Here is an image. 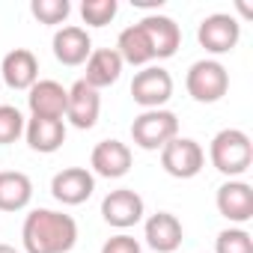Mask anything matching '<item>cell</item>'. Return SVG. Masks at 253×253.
<instances>
[{
  "label": "cell",
  "mask_w": 253,
  "mask_h": 253,
  "mask_svg": "<svg viewBox=\"0 0 253 253\" xmlns=\"http://www.w3.org/2000/svg\"><path fill=\"white\" fill-rule=\"evenodd\" d=\"M122 60L113 48H95L86 60V75L84 81L92 86V89H104V86H113L122 75Z\"/></svg>",
  "instance_id": "19"
},
{
  "label": "cell",
  "mask_w": 253,
  "mask_h": 253,
  "mask_svg": "<svg viewBox=\"0 0 253 253\" xmlns=\"http://www.w3.org/2000/svg\"><path fill=\"white\" fill-rule=\"evenodd\" d=\"M214 253H253V238L241 226H229L217 232L214 238Z\"/></svg>",
  "instance_id": "23"
},
{
  "label": "cell",
  "mask_w": 253,
  "mask_h": 253,
  "mask_svg": "<svg viewBox=\"0 0 253 253\" xmlns=\"http://www.w3.org/2000/svg\"><path fill=\"white\" fill-rule=\"evenodd\" d=\"M214 206L229 223H247L253 217V188L241 179H229L217 188Z\"/></svg>",
  "instance_id": "12"
},
{
  "label": "cell",
  "mask_w": 253,
  "mask_h": 253,
  "mask_svg": "<svg viewBox=\"0 0 253 253\" xmlns=\"http://www.w3.org/2000/svg\"><path fill=\"white\" fill-rule=\"evenodd\" d=\"M122 63H128V66H152V48H149V39L146 33L140 30V24H131V27H125L116 39V48Z\"/></svg>",
  "instance_id": "21"
},
{
  "label": "cell",
  "mask_w": 253,
  "mask_h": 253,
  "mask_svg": "<svg viewBox=\"0 0 253 253\" xmlns=\"http://www.w3.org/2000/svg\"><path fill=\"white\" fill-rule=\"evenodd\" d=\"M143 238H146V244H149L155 253H173V250L182 247L185 229H182V223H179L176 214H170V211H155V214L146 217Z\"/></svg>",
  "instance_id": "14"
},
{
  "label": "cell",
  "mask_w": 253,
  "mask_h": 253,
  "mask_svg": "<svg viewBox=\"0 0 253 253\" xmlns=\"http://www.w3.org/2000/svg\"><path fill=\"white\" fill-rule=\"evenodd\" d=\"M173 95V78L161 66H143L131 81V98L143 110H158Z\"/></svg>",
  "instance_id": "6"
},
{
  "label": "cell",
  "mask_w": 253,
  "mask_h": 253,
  "mask_svg": "<svg viewBox=\"0 0 253 253\" xmlns=\"http://www.w3.org/2000/svg\"><path fill=\"white\" fill-rule=\"evenodd\" d=\"M185 86H188V95L200 104H214L226 95L229 89V72L223 63L217 60H197L188 75H185Z\"/></svg>",
  "instance_id": "4"
},
{
  "label": "cell",
  "mask_w": 253,
  "mask_h": 253,
  "mask_svg": "<svg viewBox=\"0 0 253 253\" xmlns=\"http://www.w3.org/2000/svg\"><path fill=\"white\" fill-rule=\"evenodd\" d=\"M51 48H54V57H57L63 66H81V63H86L89 54H92V39H89V33H86L84 27L66 24V27H60V30L54 33Z\"/></svg>",
  "instance_id": "15"
},
{
  "label": "cell",
  "mask_w": 253,
  "mask_h": 253,
  "mask_svg": "<svg viewBox=\"0 0 253 253\" xmlns=\"http://www.w3.org/2000/svg\"><path fill=\"white\" fill-rule=\"evenodd\" d=\"M33 200V182L21 170L0 173V211H21Z\"/></svg>",
  "instance_id": "20"
},
{
  "label": "cell",
  "mask_w": 253,
  "mask_h": 253,
  "mask_svg": "<svg viewBox=\"0 0 253 253\" xmlns=\"http://www.w3.org/2000/svg\"><path fill=\"white\" fill-rule=\"evenodd\" d=\"M143 214H146V203L131 188H116L101 200V217H104V223H110L116 229H128V226L140 223Z\"/></svg>",
  "instance_id": "7"
},
{
  "label": "cell",
  "mask_w": 253,
  "mask_h": 253,
  "mask_svg": "<svg viewBox=\"0 0 253 253\" xmlns=\"http://www.w3.org/2000/svg\"><path fill=\"white\" fill-rule=\"evenodd\" d=\"M0 253H18L12 244H3V241H0Z\"/></svg>",
  "instance_id": "27"
},
{
  "label": "cell",
  "mask_w": 253,
  "mask_h": 253,
  "mask_svg": "<svg viewBox=\"0 0 253 253\" xmlns=\"http://www.w3.org/2000/svg\"><path fill=\"white\" fill-rule=\"evenodd\" d=\"M206 164V152L194 137H173L161 149V167L173 179H194Z\"/></svg>",
  "instance_id": "5"
},
{
  "label": "cell",
  "mask_w": 253,
  "mask_h": 253,
  "mask_svg": "<svg viewBox=\"0 0 253 253\" xmlns=\"http://www.w3.org/2000/svg\"><path fill=\"white\" fill-rule=\"evenodd\" d=\"M197 39L209 54H229L241 39V24H238V18L226 15V12H214L200 21Z\"/></svg>",
  "instance_id": "8"
},
{
  "label": "cell",
  "mask_w": 253,
  "mask_h": 253,
  "mask_svg": "<svg viewBox=\"0 0 253 253\" xmlns=\"http://www.w3.org/2000/svg\"><path fill=\"white\" fill-rule=\"evenodd\" d=\"M24 113L12 104H0V143H15L24 134Z\"/></svg>",
  "instance_id": "25"
},
{
  "label": "cell",
  "mask_w": 253,
  "mask_h": 253,
  "mask_svg": "<svg viewBox=\"0 0 253 253\" xmlns=\"http://www.w3.org/2000/svg\"><path fill=\"white\" fill-rule=\"evenodd\" d=\"M0 86H3V81H0Z\"/></svg>",
  "instance_id": "28"
},
{
  "label": "cell",
  "mask_w": 253,
  "mask_h": 253,
  "mask_svg": "<svg viewBox=\"0 0 253 253\" xmlns=\"http://www.w3.org/2000/svg\"><path fill=\"white\" fill-rule=\"evenodd\" d=\"M95 191V176L86 167H66L51 179V194L63 206H81L92 197Z\"/></svg>",
  "instance_id": "10"
},
{
  "label": "cell",
  "mask_w": 253,
  "mask_h": 253,
  "mask_svg": "<svg viewBox=\"0 0 253 253\" xmlns=\"http://www.w3.org/2000/svg\"><path fill=\"white\" fill-rule=\"evenodd\" d=\"M101 253H143V247H140V241L134 235L119 232V235H113V238H107L101 244Z\"/></svg>",
  "instance_id": "26"
},
{
  "label": "cell",
  "mask_w": 253,
  "mask_h": 253,
  "mask_svg": "<svg viewBox=\"0 0 253 253\" xmlns=\"http://www.w3.org/2000/svg\"><path fill=\"white\" fill-rule=\"evenodd\" d=\"M24 137L33 152L51 155L66 143V119H51V116H30L24 125Z\"/></svg>",
  "instance_id": "16"
},
{
  "label": "cell",
  "mask_w": 253,
  "mask_h": 253,
  "mask_svg": "<svg viewBox=\"0 0 253 253\" xmlns=\"http://www.w3.org/2000/svg\"><path fill=\"white\" fill-rule=\"evenodd\" d=\"M140 30L146 33L155 60H170V57L179 51V45H182V30H179V24H176L170 15L152 12V15H146V18L140 21Z\"/></svg>",
  "instance_id": "11"
},
{
  "label": "cell",
  "mask_w": 253,
  "mask_h": 253,
  "mask_svg": "<svg viewBox=\"0 0 253 253\" xmlns=\"http://www.w3.org/2000/svg\"><path fill=\"white\" fill-rule=\"evenodd\" d=\"M98 113H101V95L98 89H92L84 78L75 81L69 86V101H66V119L81 131H89L92 125L98 122Z\"/></svg>",
  "instance_id": "9"
},
{
  "label": "cell",
  "mask_w": 253,
  "mask_h": 253,
  "mask_svg": "<svg viewBox=\"0 0 253 253\" xmlns=\"http://www.w3.org/2000/svg\"><path fill=\"white\" fill-rule=\"evenodd\" d=\"M66 101H69V89L57 81H36L27 89V107H30L33 116L63 119L66 116Z\"/></svg>",
  "instance_id": "18"
},
{
  "label": "cell",
  "mask_w": 253,
  "mask_h": 253,
  "mask_svg": "<svg viewBox=\"0 0 253 253\" xmlns=\"http://www.w3.org/2000/svg\"><path fill=\"white\" fill-rule=\"evenodd\" d=\"M116 12H119V3H116V0H84V3H81V18H84V24H89V27H104V24H110V21L116 18Z\"/></svg>",
  "instance_id": "22"
},
{
  "label": "cell",
  "mask_w": 253,
  "mask_h": 253,
  "mask_svg": "<svg viewBox=\"0 0 253 253\" xmlns=\"http://www.w3.org/2000/svg\"><path fill=\"white\" fill-rule=\"evenodd\" d=\"M209 158H211V167L217 173L235 179V176L250 170V164H253V143H250V137L241 128H223V131H217L211 137Z\"/></svg>",
  "instance_id": "2"
},
{
  "label": "cell",
  "mask_w": 253,
  "mask_h": 253,
  "mask_svg": "<svg viewBox=\"0 0 253 253\" xmlns=\"http://www.w3.org/2000/svg\"><path fill=\"white\" fill-rule=\"evenodd\" d=\"M30 12L39 24H63L72 12V3L69 0H33Z\"/></svg>",
  "instance_id": "24"
},
{
  "label": "cell",
  "mask_w": 253,
  "mask_h": 253,
  "mask_svg": "<svg viewBox=\"0 0 253 253\" xmlns=\"http://www.w3.org/2000/svg\"><path fill=\"white\" fill-rule=\"evenodd\" d=\"M173 137H179V119L173 110H143L134 122H131V140L134 146L146 149V152H158L164 149Z\"/></svg>",
  "instance_id": "3"
},
{
  "label": "cell",
  "mask_w": 253,
  "mask_h": 253,
  "mask_svg": "<svg viewBox=\"0 0 253 253\" xmlns=\"http://www.w3.org/2000/svg\"><path fill=\"white\" fill-rule=\"evenodd\" d=\"M89 167L95 176L104 179H122L131 170V149L122 140H101L95 143L92 155H89Z\"/></svg>",
  "instance_id": "13"
},
{
  "label": "cell",
  "mask_w": 253,
  "mask_h": 253,
  "mask_svg": "<svg viewBox=\"0 0 253 253\" xmlns=\"http://www.w3.org/2000/svg\"><path fill=\"white\" fill-rule=\"evenodd\" d=\"M21 244L27 253H69L78 244V223L63 211L33 209L24 217Z\"/></svg>",
  "instance_id": "1"
},
{
  "label": "cell",
  "mask_w": 253,
  "mask_h": 253,
  "mask_svg": "<svg viewBox=\"0 0 253 253\" xmlns=\"http://www.w3.org/2000/svg\"><path fill=\"white\" fill-rule=\"evenodd\" d=\"M0 81L12 89H30L39 81V60L27 48H15L0 63Z\"/></svg>",
  "instance_id": "17"
}]
</instances>
